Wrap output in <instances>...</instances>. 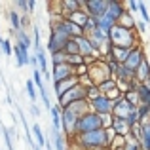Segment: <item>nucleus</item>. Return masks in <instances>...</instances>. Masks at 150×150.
I'll return each instance as SVG.
<instances>
[{
	"label": "nucleus",
	"mask_w": 150,
	"mask_h": 150,
	"mask_svg": "<svg viewBox=\"0 0 150 150\" xmlns=\"http://www.w3.org/2000/svg\"><path fill=\"white\" fill-rule=\"evenodd\" d=\"M112 129H97V131H89L84 135H74L70 139L72 146L76 150H105L114 139Z\"/></svg>",
	"instance_id": "obj_1"
},
{
	"label": "nucleus",
	"mask_w": 150,
	"mask_h": 150,
	"mask_svg": "<svg viewBox=\"0 0 150 150\" xmlns=\"http://www.w3.org/2000/svg\"><path fill=\"white\" fill-rule=\"evenodd\" d=\"M108 42L114 48H125V50H133L135 46H139V38L137 33L131 29H125V27L114 25L108 33Z\"/></svg>",
	"instance_id": "obj_2"
},
{
	"label": "nucleus",
	"mask_w": 150,
	"mask_h": 150,
	"mask_svg": "<svg viewBox=\"0 0 150 150\" xmlns=\"http://www.w3.org/2000/svg\"><path fill=\"white\" fill-rule=\"evenodd\" d=\"M97 129H103V120L99 114L91 112L89 110L88 114L78 118L76 122V127H74V135H84V133H89V131H97Z\"/></svg>",
	"instance_id": "obj_3"
},
{
	"label": "nucleus",
	"mask_w": 150,
	"mask_h": 150,
	"mask_svg": "<svg viewBox=\"0 0 150 150\" xmlns=\"http://www.w3.org/2000/svg\"><path fill=\"white\" fill-rule=\"evenodd\" d=\"M88 76H89V80H91L95 86H99L101 82L112 78L110 76L108 67H106V63L103 61V59H97V61L91 63V65H88Z\"/></svg>",
	"instance_id": "obj_4"
},
{
	"label": "nucleus",
	"mask_w": 150,
	"mask_h": 150,
	"mask_svg": "<svg viewBox=\"0 0 150 150\" xmlns=\"http://www.w3.org/2000/svg\"><path fill=\"white\" fill-rule=\"evenodd\" d=\"M78 101H88V91H86L84 86L76 84L70 91H67L63 97L57 99V106L59 108H65V106L72 105V103H78Z\"/></svg>",
	"instance_id": "obj_5"
},
{
	"label": "nucleus",
	"mask_w": 150,
	"mask_h": 150,
	"mask_svg": "<svg viewBox=\"0 0 150 150\" xmlns=\"http://www.w3.org/2000/svg\"><path fill=\"white\" fill-rule=\"evenodd\" d=\"M88 103H89V110L95 112V114H99V116H110V114H112L114 103L106 95H99V97H95V99H91Z\"/></svg>",
	"instance_id": "obj_6"
},
{
	"label": "nucleus",
	"mask_w": 150,
	"mask_h": 150,
	"mask_svg": "<svg viewBox=\"0 0 150 150\" xmlns=\"http://www.w3.org/2000/svg\"><path fill=\"white\" fill-rule=\"evenodd\" d=\"M50 76H51V80H53V84H57V82L74 78L76 72H74V67H70L69 63H63V65H53V67H51Z\"/></svg>",
	"instance_id": "obj_7"
},
{
	"label": "nucleus",
	"mask_w": 150,
	"mask_h": 150,
	"mask_svg": "<svg viewBox=\"0 0 150 150\" xmlns=\"http://www.w3.org/2000/svg\"><path fill=\"white\" fill-rule=\"evenodd\" d=\"M82 10H84L89 17L99 19L106 11V0H82Z\"/></svg>",
	"instance_id": "obj_8"
},
{
	"label": "nucleus",
	"mask_w": 150,
	"mask_h": 150,
	"mask_svg": "<svg viewBox=\"0 0 150 150\" xmlns=\"http://www.w3.org/2000/svg\"><path fill=\"white\" fill-rule=\"evenodd\" d=\"M144 59H146V55H144V50H143V46L139 44V46H135V48L129 51V55H127V59H125L124 67L135 72V70L141 67V63H143Z\"/></svg>",
	"instance_id": "obj_9"
},
{
	"label": "nucleus",
	"mask_w": 150,
	"mask_h": 150,
	"mask_svg": "<svg viewBox=\"0 0 150 150\" xmlns=\"http://www.w3.org/2000/svg\"><path fill=\"white\" fill-rule=\"evenodd\" d=\"M76 40V44H78V50H80V55L84 59H93V61H97V59H101V55H99V51H97L95 48L91 46V42L88 40V36H78V38H74Z\"/></svg>",
	"instance_id": "obj_10"
},
{
	"label": "nucleus",
	"mask_w": 150,
	"mask_h": 150,
	"mask_svg": "<svg viewBox=\"0 0 150 150\" xmlns=\"http://www.w3.org/2000/svg\"><path fill=\"white\" fill-rule=\"evenodd\" d=\"M133 110H137V106H133L131 103H127L124 99V95L118 97L116 101H114V106H112V118H120V120H125V118L129 116V114L133 112Z\"/></svg>",
	"instance_id": "obj_11"
},
{
	"label": "nucleus",
	"mask_w": 150,
	"mask_h": 150,
	"mask_svg": "<svg viewBox=\"0 0 150 150\" xmlns=\"http://www.w3.org/2000/svg\"><path fill=\"white\" fill-rule=\"evenodd\" d=\"M69 40H70V38H67L65 34H61V33H57V30L50 29V38H48V48H46V51H50V53L63 51V50H65V44Z\"/></svg>",
	"instance_id": "obj_12"
},
{
	"label": "nucleus",
	"mask_w": 150,
	"mask_h": 150,
	"mask_svg": "<svg viewBox=\"0 0 150 150\" xmlns=\"http://www.w3.org/2000/svg\"><path fill=\"white\" fill-rule=\"evenodd\" d=\"M125 4L124 2H120V0H106V11H105V15L108 19H112L114 23L118 25V21H120V17L125 13Z\"/></svg>",
	"instance_id": "obj_13"
},
{
	"label": "nucleus",
	"mask_w": 150,
	"mask_h": 150,
	"mask_svg": "<svg viewBox=\"0 0 150 150\" xmlns=\"http://www.w3.org/2000/svg\"><path fill=\"white\" fill-rule=\"evenodd\" d=\"M34 57H36L38 70H40L42 78H44V80H51L50 70H48V51H46L44 46H42V48H38V50H34Z\"/></svg>",
	"instance_id": "obj_14"
},
{
	"label": "nucleus",
	"mask_w": 150,
	"mask_h": 150,
	"mask_svg": "<svg viewBox=\"0 0 150 150\" xmlns=\"http://www.w3.org/2000/svg\"><path fill=\"white\" fill-rule=\"evenodd\" d=\"M57 15L61 17H69L70 13L82 10V0H63V2H57Z\"/></svg>",
	"instance_id": "obj_15"
},
{
	"label": "nucleus",
	"mask_w": 150,
	"mask_h": 150,
	"mask_svg": "<svg viewBox=\"0 0 150 150\" xmlns=\"http://www.w3.org/2000/svg\"><path fill=\"white\" fill-rule=\"evenodd\" d=\"M13 57H15V65H17L19 69L30 65V51L23 50L21 46H17V44H13Z\"/></svg>",
	"instance_id": "obj_16"
},
{
	"label": "nucleus",
	"mask_w": 150,
	"mask_h": 150,
	"mask_svg": "<svg viewBox=\"0 0 150 150\" xmlns=\"http://www.w3.org/2000/svg\"><path fill=\"white\" fill-rule=\"evenodd\" d=\"M78 84V78L74 76V78H69V80H63V82H57V84H53V93H55V97H63L67 91H70V89L74 88V86Z\"/></svg>",
	"instance_id": "obj_17"
},
{
	"label": "nucleus",
	"mask_w": 150,
	"mask_h": 150,
	"mask_svg": "<svg viewBox=\"0 0 150 150\" xmlns=\"http://www.w3.org/2000/svg\"><path fill=\"white\" fill-rule=\"evenodd\" d=\"M135 82L137 84H148L150 82V63L148 59H144L141 63V67L135 70Z\"/></svg>",
	"instance_id": "obj_18"
},
{
	"label": "nucleus",
	"mask_w": 150,
	"mask_h": 150,
	"mask_svg": "<svg viewBox=\"0 0 150 150\" xmlns=\"http://www.w3.org/2000/svg\"><path fill=\"white\" fill-rule=\"evenodd\" d=\"M110 129H112L114 135H118V137H129V133H131L129 124H127L125 120H120V118H114V120H112Z\"/></svg>",
	"instance_id": "obj_19"
},
{
	"label": "nucleus",
	"mask_w": 150,
	"mask_h": 150,
	"mask_svg": "<svg viewBox=\"0 0 150 150\" xmlns=\"http://www.w3.org/2000/svg\"><path fill=\"white\" fill-rule=\"evenodd\" d=\"M65 19H69L72 25H76V27H80V29H84V25L88 23V19H89V15L86 13L84 10H78V11H74V13H70L69 17H65ZM84 33V30H82Z\"/></svg>",
	"instance_id": "obj_20"
},
{
	"label": "nucleus",
	"mask_w": 150,
	"mask_h": 150,
	"mask_svg": "<svg viewBox=\"0 0 150 150\" xmlns=\"http://www.w3.org/2000/svg\"><path fill=\"white\" fill-rule=\"evenodd\" d=\"M69 112H72L74 116H84V114H88L89 112V103L88 101H78V103H72V105H69V106H65Z\"/></svg>",
	"instance_id": "obj_21"
},
{
	"label": "nucleus",
	"mask_w": 150,
	"mask_h": 150,
	"mask_svg": "<svg viewBox=\"0 0 150 150\" xmlns=\"http://www.w3.org/2000/svg\"><path fill=\"white\" fill-rule=\"evenodd\" d=\"M141 148L143 150H150V120L141 124Z\"/></svg>",
	"instance_id": "obj_22"
},
{
	"label": "nucleus",
	"mask_w": 150,
	"mask_h": 150,
	"mask_svg": "<svg viewBox=\"0 0 150 150\" xmlns=\"http://www.w3.org/2000/svg\"><path fill=\"white\" fill-rule=\"evenodd\" d=\"M15 44L17 46H21L23 50H30V46H33V38L29 36V33L27 30H17L15 33Z\"/></svg>",
	"instance_id": "obj_23"
},
{
	"label": "nucleus",
	"mask_w": 150,
	"mask_h": 150,
	"mask_svg": "<svg viewBox=\"0 0 150 150\" xmlns=\"http://www.w3.org/2000/svg\"><path fill=\"white\" fill-rule=\"evenodd\" d=\"M137 95H139V105L150 106V88L146 84H137Z\"/></svg>",
	"instance_id": "obj_24"
},
{
	"label": "nucleus",
	"mask_w": 150,
	"mask_h": 150,
	"mask_svg": "<svg viewBox=\"0 0 150 150\" xmlns=\"http://www.w3.org/2000/svg\"><path fill=\"white\" fill-rule=\"evenodd\" d=\"M51 137H53V143H51L53 150H67V137L61 131H53L51 129Z\"/></svg>",
	"instance_id": "obj_25"
},
{
	"label": "nucleus",
	"mask_w": 150,
	"mask_h": 150,
	"mask_svg": "<svg viewBox=\"0 0 150 150\" xmlns=\"http://www.w3.org/2000/svg\"><path fill=\"white\" fill-rule=\"evenodd\" d=\"M51 129L53 131H61V108L57 105L51 106Z\"/></svg>",
	"instance_id": "obj_26"
},
{
	"label": "nucleus",
	"mask_w": 150,
	"mask_h": 150,
	"mask_svg": "<svg viewBox=\"0 0 150 150\" xmlns=\"http://www.w3.org/2000/svg\"><path fill=\"white\" fill-rule=\"evenodd\" d=\"M33 135H34V143L38 144L40 148H46V135H44V131H42V127H40V124H33Z\"/></svg>",
	"instance_id": "obj_27"
},
{
	"label": "nucleus",
	"mask_w": 150,
	"mask_h": 150,
	"mask_svg": "<svg viewBox=\"0 0 150 150\" xmlns=\"http://www.w3.org/2000/svg\"><path fill=\"white\" fill-rule=\"evenodd\" d=\"M8 17H10V25H11V30H13V33L21 30V13H19V11L10 10Z\"/></svg>",
	"instance_id": "obj_28"
},
{
	"label": "nucleus",
	"mask_w": 150,
	"mask_h": 150,
	"mask_svg": "<svg viewBox=\"0 0 150 150\" xmlns=\"http://www.w3.org/2000/svg\"><path fill=\"white\" fill-rule=\"evenodd\" d=\"M118 25L120 27H125V29H131V30H135V25H137V21L133 19V13H129V11H125L124 15L120 17V21H118Z\"/></svg>",
	"instance_id": "obj_29"
},
{
	"label": "nucleus",
	"mask_w": 150,
	"mask_h": 150,
	"mask_svg": "<svg viewBox=\"0 0 150 150\" xmlns=\"http://www.w3.org/2000/svg\"><path fill=\"white\" fill-rule=\"evenodd\" d=\"M25 89H27V95H29V99L30 103H36L38 101V89H36V86H34V82H33V78H29V80L25 82Z\"/></svg>",
	"instance_id": "obj_30"
},
{
	"label": "nucleus",
	"mask_w": 150,
	"mask_h": 150,
	"mask_svg": "<svg viewBox=\"0 0 150 150\" xmlns=\"http://www.w3.org/2000/svg\"><path fill=\"white\" fill-rule=\"evenodd\" d=\"M97 88H99V91H101V95H108L110 91H112V89H116L118 86H116V80H114V78H108V80H105V82H101L99 86H97Z\"/></svg>",
	"instance_id": "obj_31"
},
{
	"label": "nucleus",
	"mask_w": 150,
	"mask_h": 150,
	"mask_svg": "<svg viewBox=\"0 0 150 150\" xmlns=\"http://www.w3.org/2000/svg\"><path fill=\"white\" fill-rule=\"evenodd\" d=\"M50 59H51V65H63V63L69 61V55L63 51H55V53H50Z\"/></svg>",
	"instance_id": "obj_32"
},
{
	"label": "nucleus",
	"mask_w": 150,
	"mask_h": 150,
	"mask_svg": "<svg viewBox=\"0 0 150 150\" xmlns=\"http://www.w3.org/2000/svg\"><path fill=\"white\" fill-rule=\"evenodd\" d=\"M13 8L15 11H19L21 15H29V0H17V2H13Z\"/></svg>",
	"instance_id": "obj_33"
},
{
	"label": "nucleus",
	"mask_w": 150,
	"mask_h": 150,
	"mask_svg": "<svg viewBox=\"0 0 150 150\" xmlns=\"http://www.w3.org/2000/svg\"><path fill=\"white\" fill-rule=\"evenodd\" d=\"M65 53L67 55H80V50H78V44H76L74 38H70V40L65 44Z\"/></svg>",
	"instance_id": "obj_34"
},
{
	"label": "nucleus",
	"mask_w": 150,
	"mask_h": 150,
	"mask_svg": "<svg viewBox=\"0 0 150 150\" xmlns=\"http://www.w3.org/2000/svg\"><path fill=\"white\" fill-rule=\"evenodd\" d=\"M0 133H2L4 143H6V150H13V143H11V133H10V129L0 127Z\"/></svg>",
	"instance_id": "obj_35"
},
{
	"label": "nucleus",
	"mask_w": 150,
	"mask_h": 150,
	"mask_svg": "<svg viewBox=\"0 0 150 150\" xmlns=\"http://www.w3.org/2000/svg\"><path fill=\"white\" fill-rule=\"evenodd\" d=\"M69 63L70 67H74V69H76V67H80V65H84V57H82V55H69Z\"/></svg>",
	"instance_id": "obj_36"
},
{
	"label": "nucleus",
	"mask_w": 150,
	"mask_h": 150,
	"mask_svg": "<svg viewBox=\"0 0 150 150\" xmlns=\"http://www.w3.org/2000/svg\"><path fill=\"white\" fill-rule=\"evenodd\" d=\"M139 13H141V17H143V21L146 23H150V15H148V10H146V4L144 2H139Z\"/></svg>",
	"instance_id": "obj_37"
},
{
	"label": "nucleus",
	"mask_w": 150,
	"mask_h": 150,
	"mask_svg": "<svg viewBox=\"0 0 150 150\" xmlns=\"http://www.w3.org/2000/svg\"><path fill=\"white\" fill-rule=\"evenodd\" d=\"M33 33H34V40H33L34 50L42 48V42H40V29H38V25H34V27H33Z\"/></svg>",
	"instance_id": "obj_38"
},
{
	"label": "nucleus",
	"mask_w": 150,
	"mask_h": 150,
	"mask_svg": "<svg viewBox=\"0 0 150 150\" xmlns=\"http://www.w3.org/2000/svg\"><path fill=\"white\" fill-rule=\"evenodd\" d=\"M86 91H88V101H91V99H95V97L101 95V91H99L97 86H89V88H86Z\"/></svg>",
	"instance_id": "obj_39"
},
{
	"label": "nucleus",
	"mask_w": 150,
	"mask_h": 150,
	"mask_svg": "<svg viewBox=\"0 0 150 150\" xmlns=\"http://www.w3.org/2000/svg\"><path fill=\"white\" fill-rule=\"evenodd\" d=\"M0 48H2L4 55H8V57H10V55H13V46H11L10 40H6V38H4V42H2V46H0Z\"/></svg>",
	"instance_id": "obj_40"
},
{
	"label": "nucleus",
	"mask_w": 150,
	"mask_h": 150,
	"mask_svg": "<svg viewBox=\"0 0 150 150\" xmlns=\"http://www.w3.org/2000/svg\"><path fill=\"white\" fill-rule=\"evenodd\" d=\"M125 122L129 124V127H135L137 124H141V122H139V116H137V110H133V112L125 118Z\"/></svg>",
	"instance_id": "obj_41"
},
{
	"label": "nucleus",
	"mask_w": 150,
	"mask_h": 150,
	"mask_svg": "<svg viewBox=\"0 0 150 150\" xmlns=\"http://www.w3.org/2000/svg\"><path fill=\"white\" fill-rule=\"evenodd\" d=\"M125 10H127L129 13H133V11H139V2H135V0H129V2H125Z\"/></svg>",
	"instance_id": "obj_42"
},
{
	"label": "nucleus",
	"mask_w": 150,
	"mask_h": 150,
	"mask_svg": "<svg viewBox=\"0 0 150 150\" xmlns=\"http://www.w3.org/2000/svg\"><path fill=\"white\" fill-rule=\"evenodd\" d=\"M135 30H139L141 34H144V33H146V23H144L143 19H141V21H137V25H135Z\"/></svg>",
	"instance_id": "obj_43"
},
{
	"label": "nucleus",
	"mask_w": 150,
	"mask_h": 150,
	"mask_svg": "<svg viewBox=\"0 0 150 150\" xmlns=\"http://www.w3.org/2000/svg\"><path fill=\"white\" fill-rule=\"evenodd\" d=\"M29 25H30V19H29V15H21V30H25Z\"/></svg>",
	"instance_id": "obj_44"
},
{
	"label": "nucleus",
	"mask_w": 150,
	"mask_h": 150,
	"mask_svg": "<svg viewBox=\"0 0 150 150\" xmlns=\"http://www.w3.org/2000/svg\"><path fill=\"white\" fill-rule=\"evenodd\" d=\"M30 114H33V116H40V108L36 106V103H34V105L30 103Z\"/></svg>",
	"instance_id": "obj_45"
},
{
	"label": "nucleus",
	"mask_w": 150,
	"mask_h": 150,
	"mask_svg": "<svg viewBox=\"0 0 150 150\" xmlns=\"http://www.w3.org/2000/svg\"><path fill=\"white\" fill-rule=\"evenodd\" d=\"M34 8H36V2H34V0H29V11L30 13L34 11Z\"/></svg>",
	"instance_id": "obj_46"
},
{
	"label": "nucleus",
	"mask_w": 150,
	"mask_h": 150,
	"mask_svg": "<svg viewBox=\"0 0 150 150\" xmlns=\"http://www.w3.org/2000/svg\"><path fill=\"white\" fill-rule=\"evenodd\" d=\"M33 150H42V148L38 146V144H34V146H33Z\"/></svg>",
	"instance_id": "obj_47"
},
{
	"label": "nucleus",
	"mask_w": 150,
	"mask_h": 150,
	"mask_svg": "<svg viewBox=\"0 0 150 150\" xmlns=\"http://www.w3.org/2000/svg\"><path fill=\"white\" fill-rule=\"evenodd\" d=\"M2 42H4V38H2V34H0V46H2Z\"/></svg>",
	"instance_id": "obj_48"
},
{
	"label": "nucleus",
	"mask_w": 150,
	"mask_h": 150,
	"mask_svg": "<svg viewBox=\"0 0 150 150\" xmlns=\"http://www.w3.org/2000/svg\"><path fill=\"white\" fill-rule=\"evenodd\" d=\"M146 86H148V88H150V82H148V84H146Z\"/></svg>",
	"instance_id": "obj_49"
}]
</instances>
